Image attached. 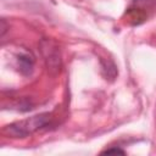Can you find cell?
Listing matches in <instances>:
<instances>
[{
  "label": "cell",
  "mask_w": 156,
  "mask_h": 156,
  "mask_svg": "<svg viewBox=\"0 0 156 156\" xmlns=\"http://www.w3.org/2000/svg\"><path fill=\"white\" fill-rule=\"evenodd\" d=\"M112 152H117V154H122V155H124L126 152L122 150V149H119V147H111V149H106L105 151H102V154H112Z\"/></svg>",
  "instance_id": "5b68a950"
},
{
  "label": "cell",
  "mask_w": 156,
  "mask_h": 156,
  "mask_svg": "<svg viewBox=\"0 0 156 156\" xmlns=\"http://www.w3.org/2000/svg\"><path fill=\"white\" fill-rule=\"evenodd\" d=\"M17 61H18V66H20V71L23 74H29L33 69V65H34V57L28 54V52H23L17 56Z\"/></svg>",
  "instance_id": "277c9868"
},
{
  "label": "cell",
  "mask_w": 156,
  "mask_h": 156,
  "mask_svg": "<svg viewBox=\"0 0 156 156\" xmlns=\"http://www.w3.org/2000/svg\"><path fill=\"white\" fill-rule=\"evenodd\" d=\"M52 121V116L49 112L39 113L21 121H16L4 127V133L11 138H26L46 126H49Z\"/></svg>",
  "instance_id": "6da1fadb"
},
{
  "label": "cell",
  "mask_w": 156,
  "mask_h": 156,
  "mask_svg": "<svg viewBox=\"0 0 156 156\" xmlns=\"http://www.w3.org/2000/svg\"><path fill=\"white\" fill-rule=\"evenodd\" d=\"M155 1L156 0H134L133 1L132 6L127 11L130 20L133 21V24H139L147 18L146 9L152 7Z\"/></svg>",
  "instance_id": "3957f363"
},
{
  "label": "cell",
  "mask_w": 156,
  "mask_h": 156,
  "mask_svg": "<svg viewBox=\"0 0 156 156\" xmlns=\"http://www.w3.org/2000/svg\"><path fill=\"white\" fill-rule=\"evenodd\" d=\"M39 49L48 71L51 74H57L61 69V54L57 43L52 39L44 38L39 43Z\"/></svg>",
  "instance_id": "7a4b0ae2"
}]
</instances>
